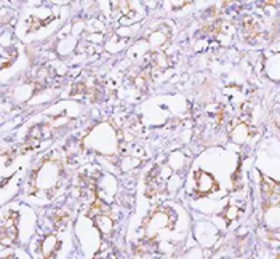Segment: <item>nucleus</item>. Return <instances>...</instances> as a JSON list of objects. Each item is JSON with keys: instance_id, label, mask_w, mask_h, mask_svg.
Instances as JSON below:
<instances>
[{"instance_id": "obj_9", "label": "nucleus", "mask_w": 280, "mask_h": 259, "mask_svg": "<svg viewBox=\"0 0 280 259\" xmlns=\"http://www.w3.org/2000/svg\"><path fill=\"white\" fill-rule=\"evenodd\" d=\"M167 66H168V63H167L165 54H162V53L151 54V67H154V69H157V71H163Z\"/></svg>"}, {"instance_id": "obj_3", "label": "nucleus", "mask_w": 280, "mask_h": 259, "mask_svg": "<svg viewBox=\"0 0 280 259\" xmlns=\"http://www.w3.org/2000/svg\"><path fill=\"white\" fill-rule=\"evenodd\" d=\"M197 190H199L200 194H210L211 190H215L216 187V182L213 179V176L210 173H205V172H200L197 174Z\"/></svg>"}, {"instance_id": "obj_8", "label": "nucleus", "mask_w": 280, "mask_h": 259, "mask_svg": "<svg viewBox=\"0 0 280 259\" xmlns=\"http://www.w3.org/2000/svg\"><path fill=\"white\" fill-rule=\"evenodd\" d=\"M247 136H248V127L245 124L237 125L231 133V138L234 139L235 142H243L245 139H247Z\"/></svg>"}, {"instance_id": "obj_7", "label": "nucleus", "mask_w": 280, "mask_h": 259, "mask_svg": "<svg viewBox=\"0 0 280 259\" xmlns=\"http://www.w3.org/2000/svg\"><path fill=\"white\" fill-rule=\"evenodd\" d=\"M147 40H149V43L154 46V48H159V46L165 45V42L168 40V34L162 32V31H154L151 36L147 37Z\"/></svg>"}, {"instance_id": "obj_2", "label": "nucleus", "mask_w": 280, "mask_h": 259, "mask_svg": "<svg viewBox=\"0 0 280 259\" xmlns=\"http://www.w3.org/2000/svg\"><path fill=\"white\" fill-rule=\"evenodd\" d=\"M167 222H168V211L167 210H159V211H154L151 215V217L147 219L146 222V229L149 234L155 232V230L167 227Z\"/></svg>"}, {"instance_id": "obj_4", "label": "nucleus", "mask_w": 280, "mask_h": 259, "mask_svg": "<svg viewBox=\"0 0 280 259\" xmlns=\"http://www.w3.org/2000/svg\"><path fill=\"white\" fill-rule=\"evenodd\" d=\"M58 247H59V242H58L56 237H54V235L45 237L44 242H42V248H40L44 259H53L54 253L58 251Z\"/></svg>"}, {"instance_id": "obj_5", "label": "nucleus", "mask_w": 280, "mask_h": 259, "mask_svg": "<svg viewBox=\"0 0 280 259\" xmlns=\"http://www.w3.org/2000/svg\"><path fill=\"white\" fill-rule=\"evenodd\" d=\"M94 224H96L98 230L104 237H109V235L114 232V221L107 215L96 216V217H94Z\"/></svg>"}, {"instance_id": "obj_11", "label": "nucleus", "mask_w": 280, "mask_h": 259, "mask_svg": "<svg viewBox=\"0 0 280 259\" xmlns=\"http://www.w3.org/2000/svg\"><path fill=\"white\" fill-rule=\"evenodd\" d=\"M228 211L226 213H224V217H226L228 221H234V219H237V216H238V210L237 208H234V207H229V208H226Z\"/></svg>"}, {"instance_id": "obj_6", "label": "nucleus", "mask_w": 280, "mask_h": 259, "mask_svg": "<svg viewBox=\"0 0 280 259\" xmlns=\"http://www.w3.org/2000/svg\"><path fill=\"white\" fill-rule=\"evenodd\" d=\"M266 224L272 229L280 227V205H274L266 211Z\"/></svg>"}, {"instance_id": "obj_1", "label": "nucleus", "mask_w": 280, "mask_h": 259, "mask_svg": "<svg viewBox=\"0 0 280 259\" xmlns=\"http://www.w3.org/2000/svg\"><path fill=\"white\" fill-rule=\"evenodd\" d=\"M61 178V167L56 162L47 160L42 163L36 173H34V181L32 186L36 187V190H53L58 186V181Z\"/></svg>"}, {"instance_id": "obj_10", "label": "nucleus", "mask_w": 280, "mask_h": 259, "mask_svg": "<svg viewBox=\"0 0 280 259\" xmlns=\"http://www.w3.org/2000/svg\"><path fill=\"white\" fill-rule=\"evenodd\" d=\"M183 165H184V157L178 152L172 154V157L168 159V167L172 170H180L183 168Z\"/></svg>"}]
</instances>
